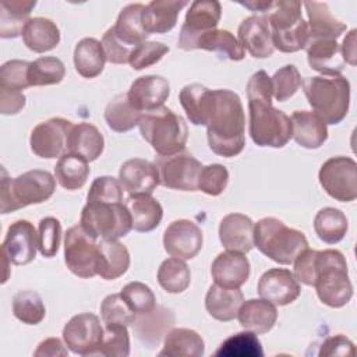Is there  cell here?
Here are the masks:
<instances>
[{
	"label": "cell",
	"instance_id": "1",
	"mask_svg": "<svg viewBox=\"0 0 357 357\" xmlns=\"http://www.w3.org/2000/svg\"><path fill=\"white\" fill-rule=\"evenodd\" d=\"M273 88L266 71L254 73L247 82L250 137L258 146L283 148L291 138L290 117L273 107Z\"/></svg>",
	"mask_w": 357,
	"mask_h": 357
},
{
	"label": "cell",
	"instance_id": "2",
	"mask_svg": "<svg viewBox=\"0 0 357 357\" xmlns=\"http://www.w3.org/2000/svg\"><path fill=\"white\" fill-rule=\"evenodd\" d=\"M206 138L212 152L223 158L237 156L245 145V116L240 96L230 89L212 91L206 121Z\"/></svg>",
	"mask_w": 357,
	"mask_h": 357
},
{
	"label": "cell",
	"instance_id": "3",
	"mask_svg": "<svg viewBox=\"0 0 357 357\" xmlns=\"http://www.w3.org/2000/svg\"><path fill=\"white\" fill-rule=\"evenodd\" d=\"M314 287L318 298L328 307L340 308L353 297L347 262L337 250L318 251L315 255Z\"/></svg>",
	"mask_w": 357,
	"mask_h": 357
},
{
	"label": "cell",
	"instance_id": "4",
	"mask_svg": "<svg viewBox=\"0 0 357 357\" xmlns=\"http://www.w3.org/2000/svg\"><path fill=\"white\" fill-rule=\"evenodd\" d=\"M0 212L10 213L32 204L47 201L56 190V178L46 170L33 169L10 178L1 169Z\"/></svg>",
	"mask_w": 357,
	"mask_h": 357
},
{
	"label": "cell",
	"instance_id": "5",
	"mask_svg": "<svg viewBox=\"0 0 357 357\" xmlns=\"http://www.w3.org/2000/svg\"><path fill=\"white\" fill-rule=\"evenodd\" d=\"M254 245L268 258L290 265L308 248V241L300 230L287 227L276 218H262L254 225Z\"/></svg>",
	"mask_w": 357,
	"mask_h": 357
},
{
	"label": "cell",
	"instance_id": "6",
	"mask_svg": "<svg viewBox=\"0 0 357 357\" xmlns=\"http://www.w3.org/2000/svg\"><path fill=\"white\" fill-rule=\"evenodd\" d=\"M304 95L325 124H339L349 112L350 82L342 75L307 77L303 81Z\"/></svg>",
	"mask_w": 357,
	"mask_h": 357
},
{
	"label": "cell",
	"instance_id": "7",
	"mask_svg": "<svg viewBox=\"0 0 357 357\" xmlns=\"http://www.w3.org/2000/svg\"><path fill=\"white\" fill-rule=\"evenodd\" d=\"M139 131L158 155H172L185 149L188 138L185 120L166 106L145 112L139 121Z\"/></svg>",
	"mask_w": 357,
	"mask_h": 357
},
{
	"label": "cell",
	"instance_id": "8",
	"mask_svg": "<svg viewBox=\"0 0 357 357\" xmlns=\"http://www.w3.org/2000/svg\"><path fill=\"white\" fill-rule=\"evenodd\" d=\"M300 1H272L264 14L272 31L273 47L283 53H294L305 47L308 24L301 15Z\"/></svg>",
	"mask_w": 357,
	"mask_h": 357
},
{
	"label": "cell",
	"instance_id": "9",
	"mask_svg": "<svg viewBox=\"0 0 357 357\" xmlns=\"http://www.w3.org/2000/svg\"><path fill=\"white\" fill-rule=\"evenodd\" d=\"M79 225L95 238L119 240L132 229L131 216L123 202L86 201Z\"/></svg>",
	"mask_w": 357,
	"mask_h": 357
},
{
	"label": "cell",
	"instance_id": "10",
	"mask_svg": "<svg viewBox=\"0 0 357 357\" xmlns=\"http://www.w3.org/2000/svg\"><path fill=\"white\" fill-rule=\"evenodd\" d=\"M159 184L180 191H197L202 163L185 149L172 155H159L155 160Z\"/></svg>",
	"mask_w": 357,
	"mask_h": 357
},
{
	"label": "cell",
	"instance_id": "11",
	"mask_svg": "<svg viewBox=\"0 0 357 357\" xmlns=\"http://www.w3.org/2000/svg\"><path fill=\"white\" fill-rule=\"evenodd\" d=\"M325 192L340 202L357 198V163L349 156H333L324 162L318 173Z\"/></svg>",
	"mask_w": 357,
	"mask_h": 357
},
{
	"label": "cell",
	"instance_id": "12",
	"mask_svg": "<svg viewBox=\"0 0 357 357\" xmlns=\"http://www.w3.org/2000/svg\"><path fill=\"white\" fill-rule=\"evenodd\" d=\"M98 243L81 225L71 226L64 234V261L78 278L89 279L96 273Z\"/></svg>",
	"mask_w": 357,
	"mask_h": 357
},
{
	"label": "cell",
	"instance_id": "13",
	"mask_svg": "<svg viewBox=\"0 0 357 357\" xmlns=\"http://www.w3.org/2000/svg\"><path fill=\"white\" fill-rule=\"evenodd\" d=\"M222 15V6L216 0H195L190 4L184 24L180 29L177 46L194 50L197 40L206 32L216 29Z\"/></svg>",
	"mask_w": 357,
	"mask_h": 357
},
{
	"label": "cell",
	"instance_id": "14",
	"mask_svg": "<svg viewBox=\"0 0 357 357\" xmlns=\"http://www.w3.org/2000/svg\"><path fill=\"white\" fill-rule=\"evenodd\" d=\"M105 328L98 315L84 312L74 315L63 329L66 346L78 356H96L100 350Z\"/></svg>",
	"mask_w": 357,
	"mask_h": 357
},
{
	"label": "cell",
	"instance_id": "15",
	"mask_svg": "<svg viewBox=\"0 0 357 357\" xmlns=\"http://www.w3.org/2000/svg\"><path fill=\"white\" fill-rule=\"evenodd\" d=\"M73 123L63 117H52L39 123L31 132V151L43 159L60 158L67 151V135Z\"/></svg>",
	"mask_w": 357,
	"mask_h": 357
},
{
	"label": "cell",
	"instance_id": "16",
	"mask_svg": "<svg viewBox=\"0 0 357 357\" xmlns=\"http://www.w3.org/2000/svg\"><path fill=\"white\" fill-rule=\"evenodd\" d=\"M38 233L29 220L13 222L1 244L3 258L14 265H26L36 257Z\"/></svg>",
	"mask_w": 357,
	"mask_h": 357
},
{
	"label": "cell",
	"instance_id": "17",
	"mask_svg": "<svg viewBox=\"0 0 357 357\" xmlns=\"http://www.w3.org/2000/svg\"><path fill=\"white\" fill-rule=\"evenodd\" d=\"M204 236L197 223L188 219L173 220L163 233L165 251L178 259H192L201 251Z\"/></svg>",
	"mask_w": 357,
	"mask_h": 357
},
{
	"label": "cell",
	"instance_id": "18",
	"mask_svg": "<svg viewBox=\"0 0 357 357\" xmlns=\"http://www.w3.org/2000/svg\"><path fill=\"white\" fill-rule=\"evenodd\" d=\"M257 290L261 298L273 305H287L300 296L301 286L289 269L272 268L262 273Z\"/></svg>",
	"mask_w": 357,
	"mask_h": 357
},
{
	"label": "cell",
	"instance_id": "19",
	"mask_svg": "<svg viewBox=\"0 0 357 357\" xmlns=\"http://www.w3.org/2000/svg\"><path fill=\"white\" fill-rule=\"evenodd\" d=\"M170 95V84L160 75L138 77L130 86L127 98L130 103L141 113L155 110L163 106Z\"/></svg>",
	"mask_w": 357,
	"mask_h": 357
},
{
	"label": "cell",
	"instance_id": "20",
	"mask_svg": "<svg viewBox=\"0 0 357 357\" xmlns=\"http://www.w3.org/2000/svg\"><path fill=\"white\" fill-rule=\"evenodd\" d=\"M238 42L255 59H266L273 54L272 31L265 15H251L238 26Z\"/></svg>",
	"mask_w": 357,
	"mask_h": 357
},
{
	"label": "cell",
	"instance_id": "21",
	"mask_svg": "<svg viewBox=\"0 0 357 357\" xmlns=\"http://www.w3.org/2000/svg\"><path fill=\"white\" fill-rule=\"evenodd\" d=\"M119 181L128 194H152L159 184V174L155 163L132 158L120 166Z\"/></svg>",
	"mask_w": 357,
	"mask_h": 357
},
{
	"label": "cell",
	"instance_id": "22",
	"mask_svg": "<svg viewBox=\"0 0 357 357\" xmlns=\"http://www.w3.org/2000/svg\"><path fill=\"white\" fill-rule=\"evenodd\" d=\"M219 240L227 251L245 254L254 247V222L243 213H229L219 225Z\"/></svg>",
	"mask_w": 357,
	"mask_h": 357
},
{
	"label": "cell",
	"instance_id": "23",
	"mask_svg": "<svg viewBox=\"0 0 357 357\" xmlns=\"http://www.w3.org/2000/svg\"><path fill=\"white\" fill-rule=\"evenodd\" d=\"M304 49L312 70L328 77L340 75L343 71L344 61L336 39H308Z\"/></svg>",
	"mask_w": 357,
	"mask_h": 357
},
{
	"label": "cell",
	"instance_id": "24",
	"mask_svg": "<svg viewBox=\"0 0 357 357\" xmlns=\"http://www.w3.org/2000/svg\"><path fill=\"white\" fill-rule=\"evenodd\" d=\"M248 258L236 251L220 252L212 262L211 275L216 284L223 287H240L250 276Z\"/></svg>",
	"mask_w": 357,
	"mask_h": 357
},
{
	"label": "cell",
	"instance_id": "25",
	"mask_svg": "<svg viewBox=\"0 0 357 357\" xmlns=\"http://www.w3.org/2000/svg\"><path fill=\"white\" fill-rule=\"evenodd\" d=\"M145 6L141 3H132L126 6L117 20L116 24L113 26H110V31L113 33V36L127 49L132 50L146 42V38L149 36V33L145 31L144 25H142V11H144Z\"/></svg>",
	"mask_w": 357,
	"mask_h": 357
},
{
	"label": "cell",
	"instance_id": "26",
	"mask_svg": "<svg viewBox=\"0 0 357 357\" xmlns=\"http://www.w3.org/2000/svg\"><path fill=\"white\" fill-rule=\"evenodd\" d=\"M131 325L137 337L146 344V347H155L174 325V315L170 310L155 307L146 314H137Z\"/></svg>",
	"mask_w": 357,
	"mask_h": 357
},
{
	"label": "cell",
	"instance_id": "27",
	"mask_svg": "<svg viewBox=\"0 0 357 357\" xmlns=\"http://www.w3.org/2000/svg\"><path fill=\"white\" fill-rule=\"evenodd\" d=\"M103 148H105L103 135L93 124H89V123L73 124L67 135L66 153L79 156L86 162H93L102 155Z\"/></svg>",
	"mask_w": 357,
	"mask_h": 357
},
{
	"label": "cell",
	"instance_id": "28",
	"mask_svg": "<svg viewBox=\"0 0 357 357\" xmlns=\"http://www.w3.org/2000/svg\"><path fill=\"white\" fill-rule=\"evenodd\" d=\"M291 137L307 149H317L328 139V128L325 121L310 110H296L291 117Z\"/></svg>",
	"mask_w": 357,
	"mask_h": 357
},
{
	"label": "cell",
	"instance_id": "29",
	"mask_svg": "<svg viewBox=\"0 0 357 357\" xmlns=\"http://www.w3.org/2000/svg\"><path fill=\"white\" fill-rule=\"evenodd\" d=\"M188 6L185 0H153L142 11V25L151 33H166L172 31L180 11Z\"/></svg>",
	"mask_w": 357,
	"mask_h": 357
},
{
	"label": "cell",
	"instance_id": "30",
	"mask_svg": "<svg viewBox=\"0 0 357 357\" xmlns=\"http://www.w3.org/2000/svg\"><path fill=\"white\" fill-rule=\"evenodd\" d=\"M124 205L131 216V225L135 231H152L163 218L162 205L151 194H130Z\"/></svg>",
	"mask_w": 357,
	"mask_h": 357
},
{
	"label": "cell",
	"instance_id": "31",
	"mask_svg": "<svg viewBox=\"0 0 357 357\" xmlns=\"http://www.w3.org/2000/svg\"><path fill=\"white\" fill-rule=\"evenodd\" d=\"M130 266V252L119 240H100L98 243L96 273L105 280L123 276Z\"/></svg>",
	"mask_w": 357,
	"mask_h": 357
},
{
	"label": "cell",
	"instance_id": "32",
	"mask_svg": "<svg viewBox=\"0 0 357 357\" xmlns=\"http://www.w3.org/2000/svg\"><path fill=\"white\" fill-rule=\"evenodd\" d=\"M244 296L238 287H223L212 284L205 296V308L209 315L220 322L237 318Z\"/></svg>",
	"mask_w": 357,
	"mask_h": 357
},
{
	"label": "cell",
	"instance_id": "33",
	"mask_svg": "<svg viewBox=\"0 0 357 357\" xmlns=\"http://www.w3.org/2000/svg\"><path fill=\"white\" fill-rule=\"evenodd\" d=\"M237 318L245 331L264 335L276 324L278 311L272 303L264 298H250L240 305Z\"/></svg>",
	"mask_w": 357,
	"mask_h": 357
},
{
	"label": "cell",
	"instance_id": "34",
	"mask_svg": "<svg viewBox=\"0 0 357 357\" xmlns=\"http://www.w3.org/2000/svg\"><path fill=\"white\" fill-rule=\"evenodd\" d=\"M308 15V39H337L346 24L335 18L326 3L307 1L303 4Z\"/></svg>",
	"mask_w": 357,
	"mask_h": 357
},
{
	"label": "cell",
	"instance_id": "35",
	"mask_svg": "<svg viewBox=\"0 0 357 357\" xmlns=\"http://www.w3.org/2000/svg\"><path fill=\"white\" fill-rule=\"evenodd\" d=\"M24 45L36 53L54 49L60 42V31L56 22L45 17L29 18L22 29Z\"/></svg>",
	"mask_w": 357,
	"mask_h": 357
},
{
	"label": "cell",
	"instance_id": "36",
	"mask_svg": "<svg viewBox=\"0 0 357 357\" xmlns=\"http://www.w3.org/2000/svg\"><path fill=\"white\" fill-rule=\"evenodd\" d=\"M205 353L204 339L198 332L188 328H176L167 332L159 356L169 357H202Z\"/></svg>",
	"mask_w": 357,
	"mask_h": 357
},
{
	"label": "cell",
	"instance_id": "37",
	"mask_svg": "<svg viewBox=\"0 0 357 357\" xmlns=\"http://www.w3.org/2000/svg\"><path fill=\"white\" fill-rule=\"evenodd\" d=\"M106 54L99 42L95 38H84L81 39L74 49V66L75 71L84 78H95L98 77L106 63Z\"/></svg>",
	"mask_w": 357,
	"mask_h": 357
},
{
	"label": "cell",
	"instance_id": "38",
	"mask_svg": "<svg viewBox=\"0 0 357 357\" xmlns=\"http://www.w3.org/2000/svg\"><path fill=\"white\" fill-rule=\"evenodd\" d=\"M178 100L194 126H206L209 107L212 102V91L201 84L185 85L180 93Z\"/></svg>",
	"mask_w": 357,
	"mask_h": 357
},
{
	"label": "cell",
	"instance_id": "39",
	"mask_svg": "<svg viewBox=\"0 0 357 357\" xmlns=\"http://www.w3.org/2000/svg\"><path fill=\"white\" fill-rule=\"evenodd\" d=\"M36 6V1L25 0H1L0 3V36L17 38L22 33L29 14Z\"/></svg>",
	"mask_w": 357,
	"mask_h": 357
},
{
	"label": "cell",
	"instance_id": "40",
	"mask_svg": "<svg viewBox=\"0 0 357 357\" xmlns=\"http://www.w3.org/2000/svg\"><path fill=\"white\" fill-rule=\"evenodd\" d=\"M195 49L216 52L222 59L240 61L245 57V49L237 38L226 29H212L204 33L198 40Z\"/></svg>",
	"mask_w": 357,
	"mask_h": 357
},
{
	"label": "cell",
	"instance_id": "41",
	"mask_svg": "<svg viewBox=\"0 0 357 357\" xmlns=\"http://www.w3.org/2000/svg\"><path fill=\"white\" fill-rule=\"evenodd\" d=\"M142 114L130 103L127 93L116 95L105 109V120L109 128L116 132H126L139 126Z\"/></svg>",
	"mask_w": 357,
	"mask_h": 357
},
{
	"label": "cell",
	"instance_id": "42",
	"mask_svg": "<svg viewBox=\"0 0 357 357\" xmlns=\"http://www.w3.org/2000/svg\"><path fill=\"white\" fill-rule=\"evenodd\" d=\"M89 172L91 169L86 160L71 153H64L59 158L54 166V178L63 188L75 191L84 187Z\"/></svg>",
	"mask_w": 357,
	"mask_h": 357
},
{
	"label": "cell",
	"instance_id": "43",
	"mask_svg": "<svg viewBox=\"0 0 357 357\" xmlns=\"http://www.w3.org/2000/svg\"><path fill=\"white\" fill-rule=\"evenodd\" d=\"M349 229L346 215L336 208L326 206L318 211L314 218V230L326 244H336L343 240Z\"/></svg>",
	"mask_w": 357,
	"mask_h": 357
},
{
	"label": "cell",
	"instance_id": "44",
	"mask_svg": "<svg viewBox=\"0 0 357 357\" xmlns=\"http://www.w3.org/2000/svg\"><path fill=\"white\" fill-rule=\"evenodd\" d=\"M158 282L167 293H183L191 282V272L187 264L178 258L165 259L158 269Z\"/></svg>",
	"mask_w": 357,
	"mask_h": 357
},
{
	"label": "cell",
	"instance_id": "45",
	"mask_svg": "<svg viewBox=\"0 0 357 357\" xmlns=\"http://www.w3.org/2000/svg\"><path fill=\"white\" fill-rule=\"evenodd\" d=\"M66 75L64 63L53 56H43L29 64L28 81L31 86L54 85L63 81Z\"/></svg>",
	"mask_w": 357,
	"mask_h": 357
},
{
	"label": "cell",
	"instance_id": "46",
	"mask_svg": "<svg viewBox=\"0 0 357 357\" xmlns=\"http://www.w3.org/2000/svg\"><path fill=\"white\" fill-rule=\"evenodd\" d=\"M215 356L220 357H262L264 350L257 333L251 331L238 332L227 337L219 349L215 351Z\"/></svg>",
	"mask_w": 357,
	"mask_h": 357
},
{
	"label": "cell",
	"instance_id": "47",
	"mask_svg": "<svg viewBox=\"0 0 357 357\" xmlns=\"http://www.w3.org/2000/svg\"><path fill=\"white\" fill-rule=\"evenodd\" d=\"M13 312L26 325H38L46 315L42 297L33 290H20L13 298Z\"/></svg>",
	"mask_w": 357,
	"mask_h": 357
},
{
	"label": "cell",
	"instance_id": "48",
	"mask_svg": "<svg viewBox=\"0 0 357 357\" xmlns=\"http://www.w3.org/2000/svg\"><path fill=\"white\" fill-rule=\"evenodd\" d=\"M99 354L106 357H127L130 354V336L126 325H105Z\"/></svg>",
	"mask_w": 357,
	"mask_h": 357
},
{
	"label": "cell",
	"instance_id": "49",
	"mask_svg": "<svg viewBox=\"0 0 357 357\" xmlns=\"http://www.w3.org/2000/svg\"><path fill=\"white\" fill-rule=\"evenodd\" d=\"M100 315L105 325H131L135 314L124 301L120 293L109 294L100 304Z\"/></svg>",
	"mask_w": 357,
	"mask_h": 357
},
{
	"label": "cell",
	"instance_id": "50",
	"mask_svg": "<svg viewBox=\"0 0 357 357\" xmlns=\"http://www.w3.org/2000/svg\"><path fill=\"white\" fill-rule=\"evenodd\" d=\"M120 294L135 315L146 314L156 307L155 294L145 283L130 282L121 289Z\"/></svg>",
	"mask_w": 357,
	"mask_h": 357
},
{
	"label": "cell",
	"instance_id": "51",
	"mask_svg": "<svg viewBox=\"0 0 357 357\" xmlns=\"http://www.w3.org/2000/svg\"><path fill=\"white\" fill-rule=\"evenodd\" d=\"M61 234L59 219L53 216L40 219L38 226V250L45 258H53L59 252Z\"/></svg>",
	"mask_w": 357,
	"mask_h": 357
},
{
	"label": "cell",
	"instance_id": "52",
	"mask_svg": "<svg viewBox=\"0 0 357 357\" xmlns=\"http://www.w3.org/2000/svg\"><path fill=\"white\" fill-rule=\"evenodd\" d=\"M271 81L275 99L278 102H284L298 91L301 85V75L296 66L286 64L273 74Z\"/></svg>",
	"mask_w": 357,
	"mask_h": 357
},
{
	"label": "cell",
	"instance_id": "53",
	"mask_svg": "<svg viewBox=\"0 0 357 357\" xmlns=\"http://www.w3.org/2000/svg\"><path fill=\"white\" fill-rule=\"evenodd\" d=\"M29 61L26 60H8L0 67V88L22 92L31 86L28 81Z\"/></svg>",
	"mask_w": 357,
	"mask_h": 357
},
{
	"label": "cell",
	"instance_id": "54",
	"mask_svg": "<svg viewBox=\"0 0 357 357\" xmlns=\"http://www.w3.org/2000/svg\"><path fill=\"white\" fill-rule=\"evenodd\" d=\"M229 183V172L223 165L215 163L202 167V172L198 178V190L202 192L218 197L220 195Z\"/></svg>",
	"mask_w": 357,
	"mask_h": 357
},
{
	"label": "cell",
	"instance_id": "55",
	"mask_svg": "<svg viewBox=\"0 0 357 357\" xmlns=\"http://www.w3.org/2000/svg\"><path fill=\"white\" fill-rule=\"evenodd\" d=\"M86 201L123 202V187L120 181L112 176L96 177L89 187Z\"/></svg>",
	"mask_w": 357,
	"mask_h": 357
},
{
	"label": "cell",
	"instance_id": "56",
	"mask_svg": "<svg viewBox=\"0 0 357 357\" xmlns=\"http://www.w3.org/2000/svg\"><path fill=\"white\" fill-rule=\"evenodd\" d=\"M167 52L169 47L162 42H144L132 50L128 64L132 70H142L156 64Z\"/></svg>",
	"mask_w": 357,
	"mask_h": 357
},
{
	"label": "cell",
	"instance_id": "57",
	"mask_svg": "<svg viewBox=\"0 0 357 357\" xmlns=\"http://www.w3.org/2000/svg\"><path fill=\"white\" fill-rule=\"evenodd\" d=\"M315 255L317 250L307 248L294 259V278L298 283L305 286H314L315 279Z\"/></svg>",
	"mask_w": 357,
	"mask_h": 357
},
{
	"label": "cell",
	"instance_id": "58",
	"mask_svg": "<svg viewBox=\"0 0 357 357\" xmlns=\"http://www.w3.org/2000/svg\"><path fill=\"white\" fill-rule=\"evenodd\" d=\"M321 357H332V356H354V344L350 339H347L344 335L337 333L335 336H331L324 340L321 344L319 353Z\"/></svg>",
	"mask_w": 357,
	"mask_h": 357
},
{
	"label": "cell",
	"instance_id": "59",
	"mask_svg": "<svg viewBox=\"0 0 357 357\" xmlns=\"http://www.w3.org/2000/svg\"><path fill=\"white\" fill-rule=\"evenodd\" d=\"M102 46L106 54V60L109 63L113 64H124L128 63L130 56H131V50L124 47L112 33L110 28L103 33L102 38Z\"/></svg>",
	"mask_w": 357,
	"mask_h": 357
},
{
	"label": "cell",
	"instance_id": "60",
	"mask_svg": "<svg viewBox=\"0 0 357 357\" xmlns=\"http://www.w3.org/2000/svg\"><path fill=\"white\" fill-rule=\"evenodd\" d=\"M25 106V95L20 91H10L0 88V113L17 114Z\"/></svg>",
	"mask_w": 357,
	"mask_h": 357
},
{
	"label": "cell",
	"instance_id": "61",
	"mask_svg": "<svg viewBox=\"0 0 357 357\" xmlns=\"http://www.w3.org/2000/svg\"><path fill=\"white\" fill-rule=\"evenodd\" d=\"M33 354L36 357H39V356H49V357L63 356L64 357L68 354V351L59 337H47L39 343V346Z\"/></svg>",
	"mask_w": 357,
	"mask_h": 357
},
{
	"label": "cell",
	"instance_id": "62",
	"mask_svg": "<svg viewBox=\"0 0 357 357\" xmlns=\"http://www.w3.org/2000/svg\"><path fill=\"white\" fill-rule=\"evenodd\" d=\"M340 52L343 61L349 63L350 66H356V29H351L349 35L343 39L340 45Z\"/></svg>",
	"mask_w": 357,
	"mask_h": 357
},
{
	"label": "cell",
	"instance_id": "63",
	"mask_svg": "<svg viewBox=\"0 0 357 357\" xmlns=\"http://www.w3.org/2000/svg\"><path fill=\"white\" fill-rule=\"evenodd\" d=\"M241 6L248 8L250 11L255 13V15H264L269 7L272 6L271 0H250V1H238Z\"/></svg>",
	"mask_w": 357,
	"mask_h": 357
}]
</instances>
